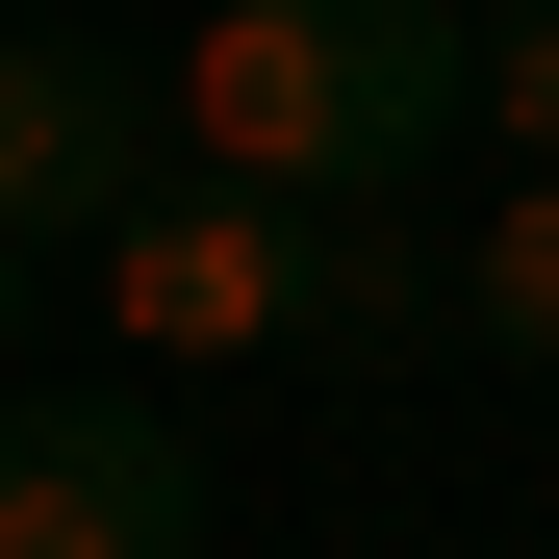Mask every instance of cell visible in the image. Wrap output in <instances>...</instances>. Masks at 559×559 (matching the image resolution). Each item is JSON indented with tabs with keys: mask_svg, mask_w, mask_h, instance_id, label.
Masks as SVG:
<instances>
[{
	"mask_svg": "<svg viewBox=\"0 0 559 559\" xmlns=\"http://www.w3.org/2000/svg\"><path fill=\"white\" fill-rule=\"evenodd\" d=\"M51 280H76V254H26V229H0V382H26V331H51Z\"/></svg>",
	"mask_w": 559,
	"mask_h": 559,
	"instance_id": "7",
	"label": "cell"
},
{
	"mask_svg": "<svg viewBox=\"0 0 559 559\" xmlns=\"http://www.w3.org/2000/svg\"><path fill=\"white\" fill-rule=\"evenodd\" d=\"M484 128H509V178H559V0L484 26Z\"/></svg>",
	"mask_w": 559,
	"mask_h": 559,
	"instance_id": "6",
	"label": "cell"
},
{
	"mask_svg": "<svg viewBox=\"0 0 559 559\" xmlns=\"http://www.w3.org/2000/svg\"><path fill=\"white\" fill-rule=\"evenodd\" d=\"M229 484L204 432H178V382H0V559H204Z\"/></svg>",
	"mask_w": 559,
	"mask_h": 559,
	"instance_id": "3",
	"label": "cell"
},
{
	"mask_svg": "<svg viewBox=\"0 0 559 559\" xmlns=\"http://www.w3.org/2000/svg\"><path fill=\"white\" fill-rule=\"evenodd\" d=\"M457 356H509V382H559V178H509V204L457 229Z\"/></svg>",
	"mask_w": 559,
	"mask_h": 559,
	"instance_id": "5",
	"label": "cell"
},
{
	"mask_svg": "<svg viewBox=\"0 0 559 559\" xmlns=\"http://www.w3.org/2000/svg\"><path fill=\"white\" fill-rule=\"evenodd\" d=\"M153 76H178V153L280 178V204H432V153L484 128L457 0H204Z\"/></svg>",
	"mask_w": 559,
	"mask_h": 559,
	"instance_id": "1",
	"label": "cell"
},
{
	"mask_svg": "<svg viewBox=\"0 0 559 559\" xmlns=\"http://www.w3.org/2000/svg\"><path fill=\"white\" fill-rule=\"evenodd\" d=\"M331 280H356V204H280V178H229V153H178L128 229H76V306L128 331V382L331 356Z\"/></svg>",
	"mask_w": 559,
	"mask_h": 559,
	"instance_id": "2",
	"label": "cell"
},
{
	"mask_svg": "<svg viewBox=\"0 0 559 559\" xmlns=\"http://www.w3.org/2000/svg\"><path fill=\"white\" fill-rule=\"evenodd\" d=\"M178 178V76L103 51V26H0V229L76 254V229H128Z\"/></svg>",
	"mask_w": 559,
	"mask_h": 559,
	"instance_id": "4",
	"label": "cell"
}]
</instances>
